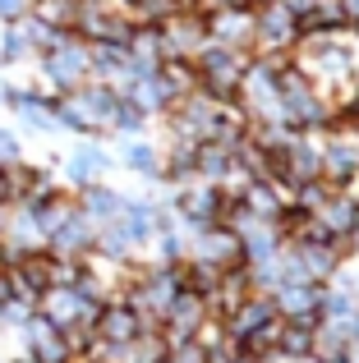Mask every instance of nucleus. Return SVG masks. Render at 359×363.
<instances>
[{
	"instance_id": "obj_8",
	"label": "nucleus",
	"mask_w": 359,
	"mask_h": 363,
	"mask_svg": "<svg viewBox=\"0 0 359 363\" xmlns=\"http://www.w3.org/2000/svg\"><path fill=\"white\" fill-rule=\"evenodd\" d=\"M355 170H359V152L350 147L346 138H336L332 147H327V161H323V175H332L336 184L341 179H355Z\"/></svg>"
},
{
	"instance_id": "obj_7",
	"label": "nucleus",
	"mask_w": 359,
	"mask_h": 363,
	"mask_svg": "<svg viewBox=\"0 0 359 363\" xmlns=\"http://www.w3.org/2000/svg\"><path fill=\"white\" fill-rule=\"evenodd\" d=\"M120 161H125L134 175H157V147L138 133H120Z\"/></svg>"
},
{
	"instance_id": "obj_1",
	"label": "nucleus",
	"mask_w": 359,
	"mask_h": 363,
	"mask_svg": "<svg viewBox=\"0 0 359 363\" xmlns=\"http://www.w3.org/2000/svg\"><path fill=\"white\" fill-rule=\"evenodd\" d=\"M51 106H55V120H60L65 129L92 138V133H111V124H116V106H120V92H111L106 83H92L88 79L83 88L60 92Z\"/></svg>"
},
{
	"instance_id": "obj_9",
	"label": "nucleus",
	"mask_w": 359,
	"mask_h": 363,
	"mask_svg": "<svg viewBox=\"0 0 359 363\" xmlns=\"http://www.w3.org/2000/svg\"><path fill=\"white\" fill-rule=\"evenodd\" d=\"M14 161H23V143H18V129L0 124V166H14Z\"/></svg>"
},
{
	"instance_id": "obj_11",
	"label": "nucleus",
	"mask_w": 359,
	"mask_h": 363,
	"mask_svg": "<svg viewBox=\"0 0 359 363\" xmlns=\"http://www.w3.org/2000/svg\"><path fill=\"white\" fill-rule=\"evenodd\" d=\"M0 203H14V189H9V166H0Z\"/></svg>"
},
{
	"instance_id": "obj_4",
	"label": "nucleus",
	"mask_w": 359,
	"mask_h": 363,
	"mask_svg": "<svg viewBox=\"0 0 359 363\" xmlns=\"http://www.w3.org/2000/svg\"><path fill=\"white\" fill-rule=\"evenodd\" d=\"M318 303H323L318 285H281L277 290V313H286L290 322H309Z\"/></svg>"
},
{
	"instance_id": "obj_2",
	"label": "nucleus",
	"mask_w": 359,
	"mask_h": 363,
	"mask_svg": "<svg viewBox=\"0 0 359 363\" xmlns=\"http://www.w3.org/2000/svg\"><path fill=\"white\" fill-rule=\"evenodd\" d=\"M37 74H42V79L55 88V97H60V92L83 88V83L92 79L88 42H83L79 33H60V37H55V42L42 51V55H37Z\"/></svg>"
},
{
	"instance_id": "obj_3",
	"label": "nucleus",
	"mask_w": 359,
	"mask_h": 363,
	"mask_svg": "<svg viewBox=\"0 0 359 363\" xmlns=\"http://www.w3.org/2000/svg\"><path fill=\"white\" fill-rule=\"evenodd\" d=\"M65 184L70 189H88V184H101V175L111 170V152L101 147L97 138H83L74 143V152L65 157Z\"/></svg>"
},
{
	"instance_id": "obj_5",
	"label": "nucleus",
	"mask_w": 359,
	"mask_h": 363,
	"mask_svg": "<svg viewBox=\"0 0 359 363\" xmlns=\"http://www.w3.org/2000/svg\"><path fill=\"white\" fill-rule=\"evenodd\" d=\"M272 318H277V303H267V299H244V303H235V308H231V336L249 340L253 331L267 327Z\"/></svg>"
},
{
	"instance_id": "obj_6",
	"label": "nucleus",
	"mask_w": 359,
	"mask_h": 363,
	"mask_svg": "<svg viewBox=\"0 0 359 363\" xmlns=\"http://www.w3.org/2000/svg\"><path fill=\"white\" fill-rule=\"evenodd\" d=\"M28 18L55 28V33H74V18H79V0H33Z\"/></svg>"
},
{
	"instance_id": "obj_10",
	"label": "nucleus",
	"mask_w": 359,
	"mask_h": 363,
	"mask_svg": "<svg viewBox=\"0 0 359 363\" xmlns=\"http://www.w3.org/2000/svg\"><path fill=\"white\" fill-rule=\"evenodd\" d=\"M28 5H33V0H0V23H14V18H23Z\"/></svg>"
}]
</instances>
